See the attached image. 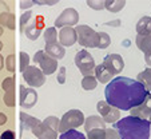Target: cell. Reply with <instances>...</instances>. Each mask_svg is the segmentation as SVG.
Wrapping results in <instances>:
<instances>
[{
    "label": "cell",
    "mask_w": 151,
    "mask_h": 139,
    "mask_svg": "<svg viewBox=\"0 0 151 139\" xmlns=\"http://www.w3.org/2000/svg\"><path fill=\"white\" fill-rule=\"evenodd\" d=\"M148 91L137 79L116 76L104 88L106 102L122 111H128L145 102Z\"/></svg>",
    "instance_id": "6da1fadb"
},
{
    "label": "cell",
    "mask_w": 151,
    "mask_h": 139,
    "mask_svg": "<svg viewBox=\"0 0 151 139\" xmlns=\"http://www.w3.org/2000/svg\"><path fill=\"white\" fill-rule=\"evenodd\" d=\"M112 125V128L119 134L120 139H150L151 123L148 119L128 115Z\"/></svg>",
    "instance_id": "7a4b0ae2"
},
{
    "label": "cell",
    "mask_w": 151,
    "mask_h": 139,
    "mask_svg": "<svg viewBox=\"0 0 151 139\" xmlns=\"http://www.w3.org/2000/svg\"><path fill=\"white\" fill-rule=\"evenodd\" d=\"M78 35V43L86 48H96L99 45V32L92 30L90 26L80 24L75 28Z\"/></svg>",
    "instance_id": "3957f363"
},
{
    "label": "cell",
    "mask_w": 151,
    "mask_h": 139,
    "mask_svg": "<svg viewBox=\"0 0 151 139\" xmlns=\"http://www.w3.org/2000/svg\"><path fill=\"white\" fill-rule=\"evenodd\" d=\"M84 123V115L80 110H70L67 111L62 117L59 123V131L60 133H66L68 130L79 127Z\"/></svg>",
    "instance_id": "277c9868"
},
{
    "label": "cell",
    "mask_w": 151,
    "mask_h": 139,
    "mask_svg": "<svg viewBox=\"0 0 151 139\" xmlns=\"http://www.w3.org/2000/svg\"><path fill=\"white\" fill-rule=\"evenodd\" d=\"M75 64L79 68V71L82 72V75H84V76L94 75L95 67H96L94 58H92V55L87 50H80L75 55Z\"/></svg>",
    "instance_id": "5b68a950"
},
{
    "label": "cell",
    "mask_w": 151,
    "mask_h": 139,
    "mask_svg": "<svg viewBox=\"0 0 151 139\" xmlns=\"http://www.w3.org/2000/svg\"><path fill=\"white\" fill-rule=\"evenodd\" d=\"M34 62L36 63V64H39V68L42 70V72L44 75L54 74L58 68V60L48 56V55L46 54V51H43V50H39V51L34 55Z\"/></svg>",
    "instance_id": "8992f818"
},
{
    "label": "cell",
    "mask_w": 151,
    "mask_h": 139,
    "mask_svg": "<svg viewBox=\"0 0 151 139\" xmlns=\"http://www.w3.org/2000/svg\"><path fill=\"white\" fill-rule=\"evenodd\" d=\"M23 78L26 83L32 87H42L46 83V75L36 66H28L23 71Z\"/></svg>",
    "instance_id": "52a82bcc"
},
{
    "label": "cell",
    "mask_w": 151,
    "mask_h": 139,
    "mask_svg": "<svg viewBox=\"0 0 151 139\" xmlns=\"http://www.w3.org/2000/svg\"><path fill=\"white\" fill-rule=\"evenodd\" d=\"M79 22V14L75 8H66L55 20V28H63V27L76 26Z\"/></svg>",
    "instance_id": "ba28073f"
},
{
    "label": "cell",
    "mask_w": 151,
    "mask_h": 139,
    "mask_svg": "<svg viewBox=\"0 0 151 139\" xmlns=\"http://www.w3.org/2000/svg\"><path fill=\"white\" fill-rule=\"evenodd\" d=\"M96 108H98V111H99L100 117L103 118V120H104L106 123H115V122L119 120L120 111L118 110V108L110 106L106 100H100V102H98Z\"/></svg>",
    "instance_id": "9c48e42d"
},
{
    "label": "cell",
    "mask_w": 151,
    "mask_h": 139,
    "mask_svg": "<svg viewBox=\"0 0 151 139\" xmlns=\"http://www.w3.org/2000/svg\"><path fill=\"white\" fill-rule=\"evenodd\" d=\"M103 64L111 71L112 75L120 74V72L123 71V67H124L123 58L118 54H110V55H107V56H104V59H103Z\"/></svg>",
    "instance_id": "30bf717a"
},
{
    "label": "cell",
    "mask_w": 151,
    "mask_h": 139,
    "mask_svg": "<svg viewBox=\"0 0 151 139\" xmlns=\"http://www.w3.org/2000/svg\"><path fill=\"white\" fill-rule=\"evenodd\" d=\"M37 102V92L34 88H28L20 86V106L26 108H31Z\"/></svg>",
    "instance_id": "8fae6325"
},
{
    "label": "cell",
    "mask_w": 151,
    "mask_h": 139,
    "mask_svg": "<svg viewBox=\"0 0 151 139\" xmlns=\"http://www.w3.org/2000/svg\"><path fill=\"white\" fill-rule=\"evenodd\" d=\"M58 37H59V43L63 47H71L78 42L76 31L72 27H63L58 34Z\"/></svg>",
    "instance_id": "7c38bea8"
},
{
    "label": "cell",
    "mask_w": 151,
    "mask_h": 139,
    "mask_svg": "<svg viewBox=\"0 0 151 139\" xmlns=\"http://www.w3.org/2000/svg\"><path fill=\"white\" fill-rule=\"evenodd\" d=\"M130 115L137 118H142V119H148L151 115V94L148 92V95L146 97L145 102L142 104H139L138 107H134L130 110Z\"/></svg>",
    "instance_id": "4fadbf2b"
},
{
    "label": "cell",
    "mask_w": 151,
    "mask_h": 139,
    "mask_svg": "<svg viewBox=\"0 0 151 139\" xmlns=\"http://www.w3.org/2000/svg\"><path fill=\"white\" fill-rule=\"evenodd\" d=\"M31 131L37 139H58V131L51 130L43 122H39L37 125H35L31 128Z\"/></svg>",
    "instance_id": "5bb4252c"
},
{
    "label": "cell",
    "mask_w": 151,
    "mask_h": 139,
    "mask_svg": "<svg viewBox=\"0 0 151 139\" xmlns=\"http://www.w3.org/2000/svg\"><path fill=\"white\" fill-rule=\"evenodd\" d=\"M46 54L48 56H51L52 59L55 60H59V59H63L64 55H66V50L63 47L60 43H50V44H46V48H44Z\"/></svg>",
    "instance_id": "9a60e30c"
},
{
    "label": "cell",
    "mask_w": 151,
    "mask_h": 139,
    "mask_svg": "<svg viewBox=\"0 0 151 139\" xmlns=\"http://www.w3.org/2000/svg\"><path fill=\"white\" fill-rule=\"evenodd\" d=\"M94 76L96 78V80H99L100 83H103V84H106V83H110L112 80V76L114 75L111 74V71H110L109 68L106 67L104 64H98L96 67H95V71H94Z\"/></svg>",
    "instance_id": "2e32d148"
},
{
    "label": "cell",
    "mask_w": 151,
    "mask_h": 139,
    "mask_svg": "<svg viewBox=\"0 0 151 139\" xmlns=\"http://www.w3.org/2000/svg\"><path fill=\"white\" fill-rule=\"evenodd\" d=\"M84 128H86V133H88L91 130H106V122L103 120L102 117H98V115H91L86 119L84 123Z\"/></svg>",
    "instance_id": "e0dca14e"
},
{
    "label": "cell",
    "mask_w": 151,
    "mask_h": 139,
    "mask_svg": "<svg viewBox=\"0 0 151 139\" xmlns=\"http://www.w3.org/2000/svg\"><path fill=\"white\" fill-rule=\"evenodd\" d=\"M137 35H150L151 34V16H143L137 22Z\"/></svg>",
    "instance_id": "ac0fdd59"
},
{
    "label": "cell",
    "mask_w": 151,
    "mask_h": 139,
    "mask_svg": "<svg viewBox=\"0 0 151 139\" xmlns=\"http://www.w3.org/2000/svg\"><path fill=\"white\" fill-rule=\"evenodd\" d=\"M137 47L142 52L147 54L151 51V34L150 35H137Z\"/></svg>",
    "instance_id": "d6986e66"
},
{
    "label": "cell",
    "mask_w": 151,
    "mask_h": 139,
    "mask_svg": "<svg viewBox=\"0 0 151 139\" xmlns=\"http://www.w3.org/2000/svg\"><path fill=\"white\" fill-rule=\"evenodd\" d=\"M20 120H22V127L24 130H31L35 125H37L40 122L39 119H36L35 117H31L26 112H20Z\"/></svg>",
    "instance_id": "ffe728a7"
},
{
    "label": "cell",
    "mask_w": 151,
    "mask_h": 139,
    "mask_svg": "<svg viewBox=\"0 0 151 139\" xmlns=\"http://www.w3.org/2000/svg\"><path fill=\"white\" fill-rule=\"evenodd\" d=\"M137 80L139 83H142L143 86H145V88L150 92L151 91V68H146L145 71L139 72V75H138Z\"/></svg>",
    "instance_id": "44dd1931"
},
{
    "label": "cell",
    "mask_w": 151,
    "mask_h": 139,
    "mask_svg": "<svg viewBox=\"0 0 151 139\" xmlns=\"http://www.w3.org/2000/svg\"><path fill=\"white\" fill-rule=\"evenodd\" d=\"M126 6L124 0H106L104 1V8L110 12H119Z\"/></svg>",
    "instance_id": "7402d4cb"
},
{
    "label": "cell",
    "mask_w": 151,
    "mask_h": 139,
    "mask_svg": "<svg viewBox=\"0 0 151 139\" xmlns=\"http://www.w3.org/2000/svg\"><path fill=\"white\" fill-rule=\"evenodd\" d=\"M24 34L28 37L29 40H36L37 37L40 36V28L36 26V24H32V26H27L26 30H24Z\"/></svg>",
    "instance_id": "603a6c76"
},
{
    "label": "cell",
    "mask_w": 151,
    "mask_h": 139,
    "mask_svg": "<svg viewBox=\"0 0 151 139\" xmlns=\"http://www.w3.org/2000/svg\"><path fill=\"white\" fill-rule=\"evenodd\" d=\"M82 87L86 91H91L94 88H96V78L94 75H90V76H84L82 79Z\"/></svg>",
    "instance_id": "cb8c5ba5"
},
{
    "label": "cell",
    "mask_w": 151,
    "mask_h": 139,
    "mask_svg": "<svg viewBox=\"0 0 151 139\" xmlns=\"http://www.w3.org/2000/svg\"><path fill=\"white\" fill-rule=\"evenodd\" d=\"M59 139H87V138H86V135L83 133L74 128V130H68L66 133H62Z\"/></svg>",
    "instance_id": "d4e9b609"
},
{
    "label": "cell",
    "mask_w": 151,
    "mask_h": 139,
    "mask_svg": "<svg viewBox=\"0 0 151 139\" xmlns=\"http://www.w3.org/2000/svg\"><path fill=\"white\" fill-rule=\"evenodd\" d=\"M58 39V31L55 27H48V28L44 31V40H46V44L50 43H56Z\"/></svg>",
    "instance_id": "484cf974"
},
{
    "label": "cell",
    "mask_w": 151,
    "mask_h": 139,
    "mask_svg": "<svg viewBox=\"0 0 151 139\" xmlns=\"http://www.w3.org/2000/svg\"><path fill=\"white\" fill-rule=\"evenodd\" d=\"M111 44V37H110L109 34H106V32H99V45H98V48H107L109 45Z\"/></svg>",
    "instance_id": "4316f807"
},
{
    "label": "cell",
    "mask_w": 151,
    "mask_h": 139,
    "mask_svg": "<svg viewBox=\"0 0 151 139\" xmlns=\"http://www.w3.org/2000/svg\"><path fill=\"white\" fill-rule=\"evenodd\" d=\"M43 123H44L47 127L51 128V130L59 131V123H60V120L58 119L56 117H48V118H46V119L43 120Z\"/></svg>",
    "instance_id": "83f0119b"
},
{
    "label": "cell",
    "mask_w": 151,
    "mask_h": 139,
    "mask_svg": "<svg viewBox=\"0 0 151 139\" xmlns=\"http://www.w3.org/2000/svg\"><path fill=\"white\" fill-rule=\"evenodd\" d=\"M106 136V130H91L87 133V139H104Z\"/></svg>",
    "instance_id": "f1b7e54d"
},
{
    "label": "cell",
    "mask_w": 151,
    "mask_h": 139,
    "mask_svg": "<svg viewBox=\"0 0 151 139\" xmlns=\"http://www.w3.org/2000/svg\"><path fill=\"white\" fill-rule=\"evenodd\" d=\"M28 66H29V55L27 52L22 51L20 52V71L23 72Z\"/></svg>",
    "instance_id": "f546056e"
},
{
    "label": "cell",
    "mask_w": 151,
    "mask_h": 139,
    "mask_svg": "<svg viewBox=\"0 0 151 139\" xmlns=\"http://www.w3.org/2000/svg\"><path fill=\"white\" fill-rule=\"evenodd\" d=\"M87 6L91 7L92 9H100L104 8V0H87Z\"/></svg>",
    "instance_id": "4dcf8cb0"
},
{
    "label": "cell",
    "mask_w": 151,
    "mask_h": 139,
    "mask_svg": "<svg viewBox=\"0 0 151 139\" xmlns=\"http://www.w3.org/2000/svg\"><path fill=\"white\" fill-rule=\"evenodd\" d=\"M31 16H32V11H26L23 15H22V17H20V30H22V31L26 30L27 23H28V20L31 19Z\"/></svg>",
    "instance_id": "1f68e13d"
},
{
    "label": "cell",
    "mask_w": 151,
    "mask_h": 139,
    "mask_svg": "<svg viewBox=\"0 0 151 139\" xmlns=\"http://www.w3.org/2000/svg\"><path fill=\"white\" fill-rule=\"evenodd\" d=\"M3 17H6V20L3 22L4 24H6L7 27H9L11 30H14V28H15V16H14V15H11V14H4Z\"/></svg>",
    "instance_id": "d6a6232c"
},
{
    "label": "cell",
    "mask_w": 151,
    "mask_h": 139,
    "mask_svg": "<svg viewBox=\"0 0 151 139\" xmlns=\"http://www.w3.org/2000/svg\"><path fill=\"white\" fill-rule=\"evenodd\" d=\"M104 139H120L119 134L114 128H106V136Z\"/></svg>",
    "instance_id": "836d02e7"
},
{
    "label": "cell",
    "mask_w": 151,
    "mask_h": 139,
    "mask_svg": "<svg viewBox=\"0 0 151 139\" xmlns=\"http://www.w3.org/2000/svg\"><path fill=\"white\" fill-rule=\"evenodd\" d=\"M7 70L11 72L15 71V55H9L7 58Z\"/></svg>",
    "instance_id": "e575fe53"
},
{
    "label": "cell",
    "mask_w": 151,
    "mask_h": 139,
    "mask_svg": "<svg viewBox=\"0 0 151 139\" xmlns=\"http://www.w3.org/2000/svg\"><path fill=\"white\" fill-rule=\"evenodd\" d=\"M58 82L60 84L66 82V67H60L59 68V74H58Z\"/></svg>",
    "instance_id": "d590c367"
},
{
    "label": "cell",
    "mask_w": 151,
    "mask_h": 139,
    "mask_svg": "<svg viewBox=\"0 0 151 139\" xmlns=\"http://www.w3.org/2000/svg\"><path fill=\"white\" fill-rule=\"evenodd\" d=\"M0 139H15V133L11 130H7L0 135Z\"/></svg>",
    "instance_id": "8d00e7d4"
},
{
    "label": "cell",
    "mask_w": 151,
    "mask_h": 139,
    "mask_svg": "<svg viewBox=\"0 0 151 139\" xmlns=\"http://www.w3.org/2000/svg\"><path fill=\"white\" fill-rule=\"evenodd\" d=\"M6 103L8 106H14L15 100H14V91H8V94H7V98H6Z\"/></svg>",
    "instance_id": "74e56055"
},
{
    "label": "cell",
    "mask_w": 151,
    "mask_h": 139,
    "mask_svg": "<svg viewBox=\"0 0 151 139\" xmlns=\"http://www.w3.org/2000/svg\"><path fill=\"white\" fill-rule=\"evenodd\" d=\"M4 88L6 90H8V91H11V90H14V79H7L6 82H4Z\"/></svg>",
    "instance_id": "f35d334b"
},
{
    "label": "cell",
    "mask_w": 151,
    "mask_h": 139,
    "mask_svg": "<svg viewBox=\"0 0 151 139\" xmlns=\"http://www.w3.org/2000/svg\"><path fill=\"white\" fill-rule=\"evenodd\" d=\"M34 4H35V1H20V7L23 9L29 8V7H32Z\"/></svg>",
    "instance_id": "ab89813d"
},
{
    "label": "cell",
    "mask_w": 151,
    "mask_h": 139,
    "mask_svg": "<svg viewBox=\"0 0 151 139\" xmlns=\"http://www.w3.org/2000/svg\"><path fill=\"white\" fill-rule=\"evenodd\" d=\"M145 60H146V64L151 68V51L147 52V54H145Z\"/></svg>",
    "instance_id": "60d3db41"
},
{
    "label": "cell",
    "mask_w": 151,
    "mask_h": 139,
    "mask_svg": "<svg viewBox=\"0 0 151 139\" xmlns=\"http://www.w3.org/2000/svg\"><path fill=\"white\" fill-rule=\"evenodd\" d=\"M104 26H112V27H119L120 26V20H112L111 23L107 22L104 23Z\"/></svg>",
    "instance_id": "b9f144b4"
},
{
    "label": "cell",
    "mask_w": 151,
    "mask_h": 139,
    "mask_svg": "<svg viewBox=\"0 0 151 139\" xmlns=\"http://www.w3.org/2000/svg\"><path fill=\"white\" fill-rule=\"evenodd\" d=\"M3 67V58H1V55H0V68Z\"/></svg>",
    "instance_id": "7bdbcfd3"
},
{
    "label": "cell",
    "mask_w": 151,
    "mask_h": 139,
    "mask_svg": "<svg viewBox=\"0 0 151 139\" xmlns=\"http://www.w3.org/2000/svg\"><path fill=\"white\" fill-rule=\"evenodd\" d=\"M148 120H150V123H151V115H150V118H148Z\"/></svg>",
    "instance_id": "ee69618b"
},
{
    "label": "cell",
    "mask_w": 151,
    "mask_h": 139,
    "mask_svg": "<svg viewBox=\"0 0 151 139\" xmlns=\"http://www.w3.org/2000/svg\"><path fill=\"white\" fill-rule=\"evenodd\" d=\"M150 139H151V138H150Z\"/></svg>",
    "instance_id": "f6af8a7d"
}]
</instances>
